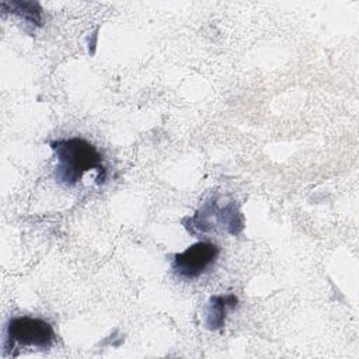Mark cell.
Masks as SVG:
<instances>
[{
  "instance_id": "cell-3",
  "label": "cell",
  "mask_w": 359,
  "mask_h": 359,
  "mask_svg": "<svg viewBox=\"0 0 359 359\" xmlns=\"http://www.w3.org/2000/svg\"><path fill=\"white\" fill-rule=\"evenodd\" d=\"M219 254L220 248L213 243H195L189 245L185 251L174 255L172 271L180 279H196L203 272H206L210 265L215 264Z\"/></svg>"
},
{
  "instance_id": "cell-1",
  "label": "cell",
  "mask_w": 359,
  "mask_h": 359,
  "mask_svg": "<svg viewBox=\"0 0 359 359\" xmlns=\"http://www.w3.org/2000/svg\"><path fill=\"white\" fill-rule=\"evenodd\" d=\"M56 157L55 178L57 182L72 187L91 170L98 171V181L105 178L102 156L94 144L81 137L59 139L50 143Z\"/></svg>"
},
{
  "instance_id": "cell-4",
  "label": "cell",
  "mask_w": 359,
  "mask_h": 359,
  "mask_svg": "<svg viewBox=\"0 0 359 359\" xmlns=\"http://www.w3.org/2000/svg\"><path fill=\"white\" fill-rule=\"evenodd\" d=\"M237 306V297L234 294L213 296L206 307V328L217 330L224 325L226 313Z\"/></svg>"
},
{
  "instance_id": "cell-5",
  "label": "cell",
  "mask_w": 359,
  "mask_h": 359,
  "mask_svg": "<svg viewBox=\"0 0 359 359\" xmlns=\"http://www.w3.org/2000/svg\"><path fill=\"white\" fill-rule=\"evenodd\" d=\"M10 6L11 13L18 14L22 20L28 21L29 24H41V8L36 3H29V1H11V3H4Z\"/></svg>"
},
{
  "instance_id": "cell-2",
  "label": "cell",
  "mask_w": 359,
  "mask_h": 359,
  "mask_svg": "<svg viewBox=\"0 0 359 359\" xmlns=\"http://www.w3.org/2000/svg\"><path fill=\"white\" fill-rule=\"evenodd\" d=\"M56 334L53 327L42 318L35 317H14L7 325L4 351L13 353V349L34 346L39 349H48L55 344Z\"/></svg>"
}]
</instances>
